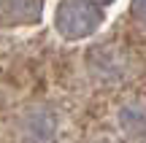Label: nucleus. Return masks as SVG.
I'll use <instances>...</instances> for the list:
<instances>
[{"label": "nucleus", "instance_id": "7ed1b4c3", "mask_svg": "<svg viewBox=\"0 0 146 143\" xmlns=\"http://www.w3.org/2000/svg\"><path fill=\"white\" fill-rule=\"evenodd\" d=\"M119 122H122V130L127 135H133V138L146 135V105H138V103L125 105L119 113Z\"/></svg>", "mask_w": 146, "mask_h": 143}, {"label": "nucleus", "instance_id": "20e7f679", "mask_svg": "<svg viewBox=\"0 0 146 143\" xmlns=\"http://www.w3.org/2000/svg\"><path fill=\"white\" fill-rule=\"evenodd\" d=\"M133 11H135V16L146 19V0H133Z\"/></svg>", "mask_w": 146, "mask_h": 143}, {"label": "nucleus", "instance_id": "f257e3e1", "mask_svg": "<svg viewBox=\"0 0 146 143\" xmlns=\"http://www.w3.org/2000/svg\"><path fill=\"white\" fill-rule=\"evenodd\" d=\"M103 24V5L95 0H62L54 11V27L68 41H81Z\"/></svg>", "mask_w": 146, "mask_h": 143}, {"label": "nucleus", "instance_id": "f03ea898", "mask_svg": "<svg viewBox=\"0 0 146 143\" xmlns=\"http://www.w3.org/2000/svg\"><path fill=\"white\" fill-rule=\"evenodd\" d=\"M0 14L14 22H35L41 16V0H0Z\"/></svg>", "mask_w": 146, "mask_h": 143}, {"label": "nucleus", "instance_id": "39448f33", "mask_svg": "<svg viewBox=\"0 0 146 143\" xmlns=\"http://www.w3.org/2000/svg\"><path fill=\"white\" fill-rule=\"evenodd\" d=\"M95 3H100V5H106V3H114V0H95Z\"/></svg>", "mask_w": 146, "mask_h": 143}]
</instances>
